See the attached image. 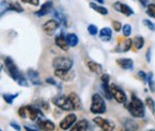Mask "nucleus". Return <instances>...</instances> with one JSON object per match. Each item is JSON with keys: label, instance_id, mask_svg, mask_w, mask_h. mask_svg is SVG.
<instances>
[{"label": "nucleus", "instance_id": "obj_1", "mask_svg": "<svg viewBox=\"0 0 155 131\" xmlns=\"http://www.w3.org/2000/svg\"><path fill=\"white\" fill-rule=\"evenodd\" d=\"M127 110H129L131 116H134V117H136V118H143L145 116L144 103L134 94L131 95V100H130V102L128 103V105H127Z\"/></svg>", "mask_w": 155, "mask_h": 131}, {"label": "nucleus", "instance_id": "obj_2", "mask_svg": "<svg viewBox=\"0 0 155 131\" xmlns=\"http://www.w3.org/2000/svg\"><path fill=\"white\" fill-rule=\"evenodd\" d=\"M90 110H91L92 114H95V115H101L106 113V110H107L106 102H104V98H102L98 93H95V94L92 96Z\"/></svg>", "mask_w": 155, "mask_h": 131}, {"label": "nucleus", "instance_id": "obj_3", "mask_svg": "<svg viewBox=\"0 0 155 131\" xmlns=\"http://www.w3.org/2000/svg\"><path fill=\"white\" fill-rule=\"evenodd\" d=\"M52 65L55 69H63V70H71L74 61L71 58L67 57H57L52 62Z\"/></svg>", "mask_w": 155, "mask_h": 131}, {"label": "nucleus", "instance_id": "obj_4", "mask_svg": "<svg viewBox=\"0 0 155 131\" xmlns=\"http://www.w3.org/2000/svg\"><path fill=\"white\" fill-rule=\"evenodd\" d=\"M52 102L54 103L56 106H58L59 108L63 110H74V105H72L71 101L69 100L68 96L65 97L63 95H58V96H55L52 99Z\"/></svg>", "mask_w": 155, "mask_h": 131}, {"label": "nucleus", "instance_id": "obj_5", "mask_svg": "<svg viewBox=\"0 0 155 131\" xmlns=\"http://www.w3.org/2000/svg\"><path fill=\"white\" fill-rule=\"evenodd\" d=\"M4 64H5L6 69H7V71H8L9 75L12 77V80H15L17 82V80L22 77V74H21V72H20L19 68L17 67L16 63L14 62V60H12L11 57H6L5 59H4Z\"/></svg>", "mask_w": 155, "mask_h": 131}, {"label": "nucleus", "instance_id": "obj_6", "mask_svg": "<svg viewBox=\"0 0 155 131\" xmlns=\"http://www.w3.org/2000/svg\"><path fill=\"white\" fill-rule=\"evenodd\" d=\"M110 89H111L112 96H113V98L118 103H124L127 100L126 94L124 93L123 90L120 87H118L117 85H115V84L110 85Z\"/></svg>", "mask_w": 155, "mask_h": 131}, {"label": "nucleus", "instance_id": "obj_7", "mask_svg": "<svg viewBox=\"0 0 155 131\" xmlns=\"http://www.w3.org/2000/svg\"><path fill=\"white\" fill-rule=\"evenodd\" d=\"M93 122L104 131H113L115 128V125L113 122H110L101 117H95L93 119Z\"/></svg>", "mask_w": 155, "mask_h": 131}, {"label": "nucleus", "instance_id": "obj_8", "mask_svg": "<svg viewBox=\"0 0 155 131\" xmlns=\"http://www.w3.org/2000/svg\"><path fill=\"white\" fill-rule=\"evenodd\" d=\"M113 7L116 11L121 12V14H123L124 16H126V17H130L134 14L130 6L127 5V4L122 3V2H119V1L115 2V3L113 4Z\"/></svg>", "mask_w": 155, "mask_h": 131}, {"label": "nucleus", "instance_id": "obj_9", "mask_svg": "<svg viewBox=\"0 0 155 131\" xmlns=\"http://www.w3.org/2000/svg\"><path fill=\"white\" fill-rule=\"evenodd\" d=\"M55 75L58 79L64 82H69L74 79V72L71 70H63V69H55Z\"/></svg>", "mask_w": 155, "mask_h": 131}, {"label": "nucleus", "instance_id": "obj_10", "mask_svg": "<svg viewBox=\"0 0 155 131\" xmlns=\"http://www.w3.org/2000/svg\"><path fill=\"white\" fill-rule=\"evenodd\" d=\"M52 11H54L53 2H52V1H47V2H45V3L42 4L38 11H36L35 12H34V15H35L36 17H38V18H41V17L46 16V15L50 14Z\"/></svg>", "mask_w": 155, "mask_h": 131}, {"label": "nucleus", "instance_id": "obj_11", "mask_svg": "<svg viewBox=\"0 0 155 131\" xmlns=\"http://www.w3.org/2000/svg\"><path fill=\"white\" fill-rule=\"evenodd\" d=\"M76 121H77V116L74 114H69V115H67L61 122H60L59 126L62 130H67L74 124Z\"/></svg>", "mask_w": 155, "mask_h": 131}, {"label": "nucleus", "instance_id": "obj_12", "mask_svg": "<svg viewBox=\"0 0 155 131\" xmlns=\"http://www.w3.org/2000/svg\"><path fill=\"white\" fill-rule=\"evenodd\" d=\"M59 27V22L57 20H49L48 22L44 24L42 29L46 31V33L48 35H53V33L58 29Z\"/></svg>", "mask_w": 155, "mask_h": 131}, {"label": "nucleus", "instance_id": "obj_13", "mask_svg": "<svg viewBox=\"0 0 155 131\" xmlns=\"http://www.w3.org/2000/svg\"><path fill=\"white\" fill-rule=\"evenodd\" d=\"M116 63L118 66L122 69L125 70H132L134 69V61L129 58H120L116 60Z\"/></svg>", "mask_w": 155, "mask_h": 131}, {"label": "nucleus", "instance_id": "obj_14", "mask_svg": "<svg viewBox=\"0 0 155 131\" xmlns=\"http://www.w3.org/2000/svg\"><path fill=\"white\" fill-rule=\"evenodd\" d=\"M55 44H56V46L59 47V49H61L62 51H68L69 49V44L68 42H67L66 40V36H64L63 34L58 35V36H56V38H55Z\"/></svg>", "mask_w": 155, "mask_h": 131}, {"label": "nucleus", "instance_id": "obj_15", "mask_svg": "<svg viewBox=\"0 0 155 131\" xmlns=\"http://www.w3.org/2000/svg\"><path fill=\"white\" fill-rule=\"evenodd\" d=\"M131 47H132V40L130 38L125 39V40H123V41H120V44L116 47V49H115V52H117V53L128 52Z\"/></svg>", "mask_w": 155, "mask_h": 131}, {"label": "nucleus", "instance_id": "obj_16", "mask_svg": "<svg viewBox=\"0 0 155 131\" xmlns=\"http://www.w3.org/2000/svg\"><path fill=\"white\" fill-rule=\"evenodd\" d=\"M27 74H28L29 80L32 83L33 85H37V86H41V80H39V74L36 71V70L30 68L27 70Z\"/></svg>", "mask_w": 155, "mask_h": 131}, {"label": "nucleus", "instance_id": "obj_17", "mask_svg": "<svg viewBox=\"0 0 155 131\" xmlns=\"http://www.w3.org/2000/svg\"><path fill=\"white\" fill-rule=\"evenodd\" d=\"M26 110H27V115H28L29 119L34 121L36 120L38 117H42V113H41V110L36 107H33L31 105H28L26 106Z\"/></svg>", "mask_w": 155, "mask_h": 131}, {"label": "nucleus", "instance_id": "obj_18", "mask_svg": "<svg viewBox=\"0 0 155 131\" xmlns=\"http://www.w3.org/2000/svg\"><path fill=\"white\" fill-rule=\"evenodd\" d=\"M68 98L69 100L71 101L72 105H74V108L76 110H82V107H83V103H82L81 99H80V97L78 96L76 93H71V94L68 95Z\"/></svg>", "mask_w": 155, "mask_h": 131}, {"label": "nucleus", "instance_id": "obj_19", "mask_svg": "<svg viewBox=\"0 0 155 131\" xmlns=\"http://www.w3.org/2000/svg\"><path fill=\"white\" fill-rule=\"evenodd\" d=\"M87 66L90 69V71L94 72L95 74H104V70H102V66L99 63L95 61H88L87 62Z\"/></svg>", "mask_w": 155, "mask_h": 131}, {"label": "nucleus", "instance_id": "obj_20", "mask_svg": "<svg viewBox=\"0 0 155 131\" xmlns=\"http://www.w3.org/2000/svg\"><path fill=\"white\" fill-rule=\"evenodd\" d=\"M38 127L44 131H53V130H55V124L50 120L38 121Z\"/></svg>", "mask_w": 155, "mask_h": 131}, {"label": "nucleus", "instance_id": "obj_21", "mask_svg": "<svg viewBox=\"0 0 155 131\" xmlns=\"http://www.w3.org/2000/svg\"><path fill=\"white\" fill-rule=\"evenodd\" d=\"M112 29L109 28V27H104V28H102L101 31H99V37H101V39L102 41H110L112 38Z\"/></svg>", "mask_w": 155, "mask_h": 131}, {"label": "nucleus", "instance_id": "obj_22", "mask_svg": "<svg viewBox=\"0 0 155 131\" xmlns=\"http://www.w3.org/2000/svg\"><path fill=\"white\" fill-rule=\"evenodd\" d=\"M123 127L125 131H137V123L132 119H125L123 122Z\"/></svg>", "mask_w": 155, "mask_h": 131}, {"label": "nucleus", "instance_id": "obj_23", "mask_svg": "<svg viewBox=\"0 0 155 131\" xmlns=\"http://www.w3.org/2000/svg\"><path fill=\"white\" fill-rule=\"evenodd\" d=\"M87 128H88L87 120H80L79 122L72 126L69 131H86Z\"/></svg>", "mask_w": 155, "mask_h": 131}, {"label": "nucleus", "instance_id": "obj_24", "mask_svg": "<svg viewBox=\"0 0 155 131\" xmlns=\"http://www.w3.org/2000/svg\"><path fill=\"white\" fill-rule=\"evenodd\" d=\"M145 40L142 36H136V38L132 40V47H134V51H139L144 47Z\"/></svg>", "mask_w": 155, "mask_h": 131}, {"label": "nucleus", "instance_id": "obj_25", "mask_svg": "<svg viewBox=\"0 0 155 131\" xmlns=\"http://www.w3.org/2000/svg\"><path fill=\"white\" fill-rule=\"evenodd\" d=\"M54 16L56 17V19L58 20L60 23H62L65 27L67 26V18H66V16L61 11H58V9H56V11H54Z\"/></svg>", "mask_w": 155, "mask_h": 131}, {"label": "nucleus", "instance_id": "obj_26", "mask_svg": "<svg viewBox=\"0 0 155 131\" xmlns=\"http://www.w3.org/2000/svg\"><path fill=\"white\" fill-rule=\"evenodd\" d=\"M66 40L68 42L69 47H76L79 44V38L74 33H68L66 35Z\"/></svg>", "mask_w": 155, "mask_h": 131}, {"label": "nucleus", "instance_id": "obj_27", "mask_svg": "<svg viewBox=\"0 0 155 131\" xmlns=\"http://www.w3.org/2000/svg\"><path fill=\"white\" fill-rule=\"evenodd\" d=\"M90 7H91L93 11H97L98 14H101V15H107V9L104 6H101V5H98V4H96V3H94V2H91L90 3Z\"/></svg>", "mask_w": 155, "mask_h": 131}, {"label": "nucleus", "instance_id": "obj_28", "mask_svg": "<svg viewBox=\"0 0 155 131\" xmlns=\"http://www.w3.org/2000/svg\"><path fill=\"white\" fill-rule=\"evenodd\" d=\"M101 89L104 93V96H106L107 99H112V93H111V89H110V85L109 83H102L101 84Z\"/></svg>", "mask_w": 155, "mask_h": 131}, {"label": "nucleus", "instance_id": "obj_29", "mask_svg": "<svg viewBox=\"0 0 155 131\" xmlns=\"http://www.w3.org/2000/svg\"><path fill=\"white\" fill-rule=\"evenodd\" d=\"M18 96H19V93H16V94H7V93H5V94L2 95L4 101L6 103H8V104H12V103L14 102V100Z\"/></svg>", "mask_w": 155, "mask_h": 131}, {"label": "nucleus", "instance_id": "obj_30", "mask_svg": "<svg viewBox=\"0 0 155 131\" xmlns=\"http://www.w3.org/2000/svg\"><path fill=\"white\" fill-rule=\"evenodd\" d=\"M153 74L152 72H150V74H148V80H147V82H148V85H149V88L150 90H151V92H155V83L153 80Z\"/></svg>", "mask_w": 155, "mask_h": 131}, {"label": "nucleus", "instance_id": "obj_31", "mask_svg": "<svg viewBox=\"0 0 155 131\" xmlns=\"http://www.w3.org/2000/svg\"><path fill=\"white\" fill-rule=\"evenodd\" d=\"M146 12H147V15H148L149 17L154 18V19H155V4H153V3L149 4V5L147 6Z\"/></svg>", "mask_w": 155, "mask_h": 131}, {"label": "nucleus", "instance_id": "obj_32", "mask_svg": "<svg viewBox=\"0 0 155 131\" xmlns=\"http://www.w3.org/2000/svg\"><path fill=\"white\" fill-rule=\"evenodd\" d=\"M145 103H146L147 106L150 108V110H151V112H154V110H155V102H154V100L152 99L151 97H147Z\"/></svg>", "mask_w": 155, "mask_h": 131}, {"label": "nucleus", "instance_id": "obj_33", "mask_svg": "<svg viewBox=\"0 0 155 131\" xmlns=\"http://www.w3.org/2000/svg\"><path fill=\"white\" fill-rule=\"evenodd\" d=\"M122 31H123V35L125 37H128L129 35L131 34V32H132V28H131V26L129 24H125L123 26V28H122Z\"/></svg>", "mask_w": 155, "mask_h": 131}, {"label": "nucleus", "instance_id": "obj_34", "mask_svg": "<svg viewBox=\"0 0 155 131\" xmlns=\"http://www.w3.org/2000/svg\"><path fill=\"white\" fill-rule=\"evenodd\" d=\"M11 11H17V12H23L24 11V9H23V7H22L21 5H20L19 3H14V4H11Z\"/></svg>", "mask_w": 155, "mask_h": 131}, {"label": "nucleus", "instance_id": "obj_35", "mask_svg": "<svg viewBox=\"0 0 155 131\" xmlns=\"http://www.w3.org/2000/svg\"><path fill=\"white\" fill-rule=\"evenodd\" d=\"M88 32L90 35H96L98 33V29H97V27L95 25H89L88 26Z\"/></svg>", "mask_w": 155, "mask_h": 131}, {"label": "nucleus", "instance_id": "obj_36", "mask_svg": "<svg viewBox=\"0 0 155 131\" xmlns=\"http://www.w3.org/2000/svg\"><path fill=\"white\" fill-rule=\"evenodd\" d=\"M143 24L147 27V28H149L151 30V31H154L155 30V25L152 23L151 21H149V20H143Z\"/></svg>", "mask_w": 155, "mask_h": 131}, {"label": "nucleus", "instance_id": "obj_37", "mask_svg": "<svg viewBox=\"0 0 155 131\" xmlns=\"http://www.w3.org/2000/svg\"><path fill=\"white\" fill-rule=\"evenodd\" d=\"M17 83H18V85L19 86H22V87H28L29 84H28V82H27V80L25 79V77L22 75L20 79L17 80Z\"/></svg>", "mask_w": 155, "mask_h": 131}, {"label": "nucleus", "instance_id": "obj_38", "mask_svg": "<svg viewBox=\"0 0 155 131\" xmlns=\"http://www.w3.org/2000/svg\"><path fill=\"white\" fill-rule=\"evenodd\" d=\"M18 113H19V116L21 118H23V119H25V118L27 117V110H26V106H22V107H20L19 108V110H18Z\"/></svg>", "mask_w": 155, "mask_h": 131}, {"label": "nucleus", "instance_id": "obj_39", "mask_svg": "<svg viewBox=\"0 0 155 131\" xmlns=\"http://www.w3.org/2000/svg\"><path fill=\"white\" fill-rule=\"evenodd\" d=\"M137 77H139L142 80H144V82L148 80V74H147L145 71H142V70H140V71L137 72Z\"/></svg>", "mask_w": 155, "mask_h": 131}, {"label": "nucleus", "instance_id": "obj_40", "mask_svg": "<svg viewBox=\"0 0 155 131\" xmlns=\"http://www.w3.org/2000/svg\"><path fill=\"white\" fill-rule=\"evenodd\" d=\"M112 25H113L115 31H117V32H119L120 30H121V28H122L121 23H120V22H118V21H113V22H112Z\"/></svg>", "mask_w": 155, "mask_h": 131}, {"label": "nucleus", "instance_id": "obj_41", "mask_svg": "<svg viewBox=\"0 0 155 131\" xmlns=\"http://www.w3.org/2000/svg\"><path fill=\"white\" fill-rule=\"evenodd\" d=\"M25 3H29L31 5H34V6H37L39 4V0H22Z\"/></svg>", "mask_w": 155, "mask_h": 131}, {"label": "nucleus", "instance_id": "obj_42", "mask_svg": "<svg viewBox=\"0 0 155 131\" xmlns=\"http://www.w3.org/2000/svg\"><path fill=\"white\" fill-rule=\"evenodd\" d=\"M101 82L102 83H110V75L107 74H101Z\"/></svg>", "mask_w": 155, "mask_h": 131}, {"label": "nucleus", "instance_id": "obj_43", "mask_svg": "<svg viewBox=\"0 0 155 131\" xmlns=\"http://www.w3.org/2000/svg\"><path fill=\"white\" fill-rule=\"evenodd\" d=\"M11 126L12 128H14L15 130H17V131H21V126L18 125V123H16V122H12L11 123Z\"/></svg>", "mask_w": 155, "mask_h": 131}, {"label": "nucleus", "instance_id": "obj_44", "mask_svg": "<svg viewBox=\"0 0 155 131\" xmlns=\"http://www.w3.org/2000/svg\"><path fill=\"white\" fill-rule=\"evenodd\" d=\"M146 60H147V62H151V47H149V49L147 50Z\"/></svg>", "mask_w": 155, "mask_h": 131}, {"label": "nucleus", "instance_id": "obj_45", "mask_svg": "<svg viewBox=\"0 0 155 131\" xmlns=\"http://www.w3.org/2000/svg\"><path fill=\"white\" fill-rule=\"evenodd\" d=\"M46 82L48 83V84H50V85H54V86H56V85H57V83L55 82V80L53 79V77H48Z\"/></svg>", "mask_w": 155, "mask_h": 131}, {"label": "nucleus", "instance_id": "obj_46", "mask_svg": "<svg viewBox=\"0 0 155 131\" xmlns=\"http://www.w3.org/2000/svg\"><path fill=\"white\" fill-rule=\"evenodd\" d=\"M41 104H42V108H44V110H46L47 112H48V110H50V106H49V104H48V103H47V102L42 101Z\"/></svg>", "mask_w": 155, "mask_h": 131}, {"label": "nucleus", "instance_id": "obj_47", "mask_svg": "<svg viewBox=\"0 0 155 131\" xmlns=\"http://www.w3.org/2000/svg\"><path fill=\"white\" fill-rule=\"evenodd\" d=\"M139 1H140V3H141L143 6H148L149 5V4H148L149 0H139Z\"/></svg>", "mask_w": 155, "mask_h": 131}, {"label": "nucleus", "instance_id": "obj_48", "mask_svg": "<svg viewBox=\"0 0 155 131\" xmlns=\"http://www.w3.org/2000/svg\"><path fill=\"white\" fill-rule=\"evenodd\" d=\"M25 130L26 131H37L35 129H32L31 127H28V126H25Z\"/></svg>", "mask_w": 155, "mask_h": 131}, {"label": "nucleus", "instance_id": "obj_49", "mask_svg": "<svg viewBox=\"0 0 155 131\" xmlns=\"http://www.w3.org/2000/svg\"><path fill=\"white\" fill-rule=\"evenodd\" d=\"M95 2H97V3H99V4H102L104 2V0H94Z\"/></svg>", "mask_w": 155, "mask_h": 131}, {"label": "nucleus", "instance_id": "obj_50", "mask_svg": "<svg viewBox=\"0 0 155 131\" xmlns=\"http://www.w3.org/2000/svg\"><path fill=\"white\" fill-rule=\"evenodd\" d=\"M148 131H155L154 129H150V130H148Z\"/></svg>", "mask_w": 155, "mask_h": 131}, {"label": "nucleus", "instance_id": "obj_51", "mask_svg": "<svg viewBox=\"0 0 155 131\" xmlns=\"http://www.w3.org/2000/svg\"><path fill=\"white\" fill-rule=\"evenodd\" d=\"M0 131H2V130H0Z\"/></svg>", "mask_w": 155, "mask_h": 131}]
</instances>
